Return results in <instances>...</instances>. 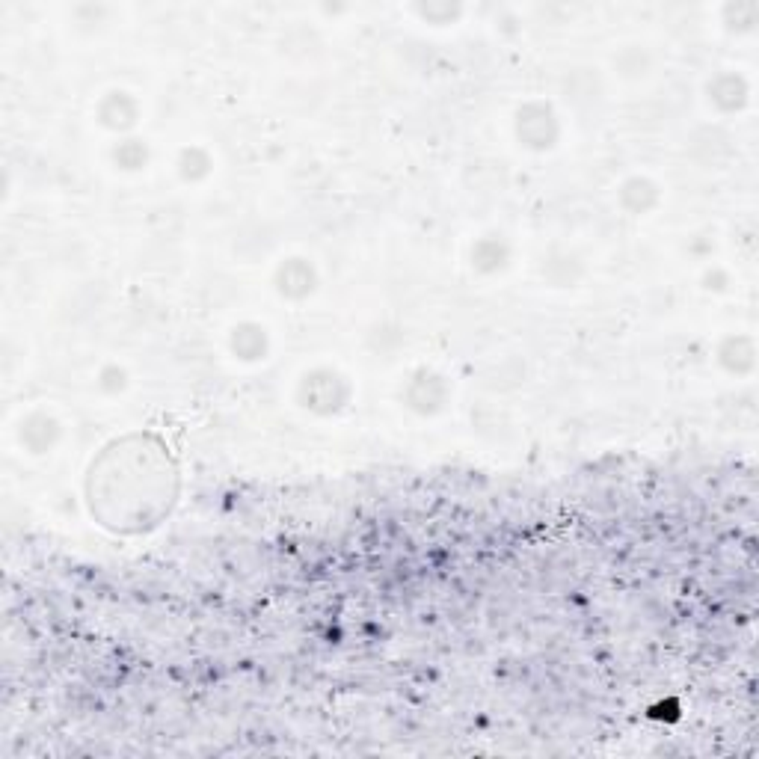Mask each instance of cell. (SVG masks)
Masks as SVG:
<instances>
[{
    "label": "cell",
    "mask_w": 759,
    "mask_h": 759,
    "mask_svg": "<svg viewBox=\"0 0 759 759\" xmlns=\"http://www.w3.org/2000/svg\"><path fill=\"white\" fill-rule=\"evenodd\" d=\"M300 395H303V407H309L312 413L330 416V413H338L344 407L347 386L333 371H315L303 380Z\"/></svg>",
    "instance_id": "1"
},
{
    "label": "cell",
    "mask_w": 759,
    "mask_h": 759,
    "mask_svg": "<svg viewBox=\"0 0 759 759\" xmlns=\"http://www.w3.org/2000/svg\"><path fill=\"white\" fill-rule=\"evenodd\" d=\"M519 137L531 149H549L558 137V122L549 107L543 104H528L519 113Z\"/></svg>",
    "instance_id": "2"
},
{
    "label": "cell",
    "mask_w": 759,
    "mask_h": 759,
    "mask_svg": "<svg viewBox=\"0 0 759 759\" xmlns=\"http://www.w3.org/2000/svg\"><path fill=\"white\" fill-rule=\"evenodd\" d=\"M315 288V273L306 261L291 258L279 267V291L285 297H306Z\"/></svg>",
    "instance_id": "3"
},
{
    "label": "cell",
    "mask_w": 759,
    "mask_h": 759,
    "mask_svg": "<svg viewBox=\"0 0 759 759\" xmlns=\"http://www.w3.org/2000/svg\"><path fill=\"white\" fill-rule=\"evenodd\" d=\"M232 344H235L238 356H244V359H258V356L264 353V347H267V338H264V330H258V327H250V324H247V327L235 330Z\"/></svg>",
    "instance_id": "4"
}]
</instances>
